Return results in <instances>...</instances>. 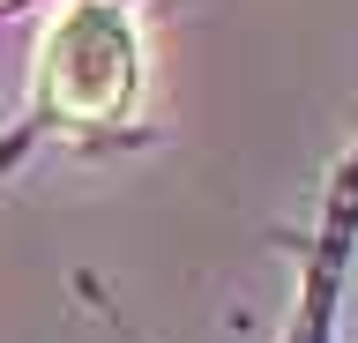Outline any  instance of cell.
<instances>
[{
  "mask_svg": "<svg viewBox=\"0 0 358 343\" xmlns=\"http://www.w3.org/2000/svg\"><path fill=\"white\" fill-rule=\"evenodd\" d=\"M134 23L112 0H75L45 30L38 52V90L60 119H120L134 97Z\"/></svg>",
  "mask_w": 358,
  "mask_h": 343,
  "instance_id": "6da1fadb",
  "label": "cell"
}]
</instances>
